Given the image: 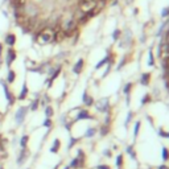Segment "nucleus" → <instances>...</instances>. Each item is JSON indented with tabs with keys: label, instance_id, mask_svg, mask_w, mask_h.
Listing matches in <instances>:
<instances>
[{
	"label": "nucleus",
	"instance_id": "obj_1",
	"mask_svg": "<svg viewBox=\"0 0 169 169\" xmlns=\"http://www.w3.org/2000/svg\"><path fill=\"white\" fill-rule=\"evenodd\" d=\"M54 40V29L53 28H44L40 32H36L35 35V41H37L41 45H46V44H50L53 42Z\"/></svg>",
	"mask_w": 169,
	"mask_h": 169
},
{
	"label": "nucleus",
	"instance_id": "obj_2",
	"mask_svg": "<svg viewBox=\"0 0 169 169\" xmlns=\"http://www.w3.org/2000/svg\"><path fill=\"white\" fill-rule=\"evenodd\" d=\"M28 111H29V107H28V106H20V107L16 110V112H15V123H16V126L17 127L21 126V124L24 123V120H25V118H27Z\"/></svg>",
	"mask_w": 169,
	"mask_h": 169
},
{
	"label": "nucleus",
	"instance_id": "obj_3",
	"mask_svg": "<svg viewBox=\"0 0 169 169\" xmlns=\"http://www.w3.org/2000/svg\"><path fill=\"white\" fill-rule=\"evenodd\" d=\"M0 84H1V87H3V90H4V95H5V99H7L8 107H12V106L15 104V102H16V96L12 94V91L9 90V87H8V83L5 81L0 79Z\"/></svg>",
	"mask_w": 169,
	"mask_h": 169
},
{
	"label": "nucleus",
	"instance_id": "obj_4",
	"mask_svg": "<svg viewBox=\"0 0 169 169\" xmlns=\"http://www.w3.org/2000/svg\"><path fill=\"white\" fill-rule=\"evenodd\" d=\"M17 58V53H16V50L13 48H8L5 50V56H4V64L7 66L8 69H11L12 64L15 62V60Z\"/></svg>",
	"mask_w": 169,
	"mask_h": 169
},
{
	"label": "nucleus",
	"instance_id": "obj_5",
	"mask_svg": "<svg viewBox=\"0 0 169 169\" xmlns=\"http://www.w3.org/2000/svg\"><path fill=\"white\" fill-rule=\"evenodd\" d=\"M96 4H98V0H81V1H79L81 12L82 13H88V12H91Z\"/></svg>",
	"mask_w": 169,
	"mask_h": 169
},
{
	"label": "nucleus",
	"instance_id": "obj_6",
	"mask_svg": "<svg viewBox=\"0 0 169 169\" xmlns=\"http://www.w3.org/2000/svg\"><path fill=\"white\" fill-rule=\"evenodd\" d=\"M29 149L28 148H21L19 152V155H17V157H16V164H17V166H21L24 164V162L28 160V157H29Z\"/></svg>",
	"mask_w": 169,
	"mask_h": 169
},
{
	"label": "nucleus",
	"instance_id": "obj_7",
	"mask_svg": "<svg viewBox=\"0 0 169 169\" xmlns=\"http://www.w3.org/2000/svg\"><path fill=\"white\" fill-rule=\"evenodd\" d=\"M4 44L8 46V48H13L16 44V35L15 33H7L4 36Z\"/></svg>",
	"mask_w": 169,
	"mask_h": 169
},
{
	"label": "nucleus",
	"instance_id": "obj_8",
	"mask_svg": "<svg viewBox=\"0 0 169 169\" xmlns=\"http://www.w3.org/2000/svg\"><path fill=\"white\" fill-rule=\"evenodd\" d=\"M108 99L107 98H103V99H100L98 103H96V108L99 110V111H103V112H107L108 110Z\"/></svg>",
	"mask_w": 169,
	"mask_h": 169
},
{
	"label": "nucleus",
	"instance_id": "obj_9",
	"mask_svg": "<svg viewBox=\"0 0 169 169\" xmlns=\"http://www.w3.org/2000/svg\"><path fill=\"white\" fill-rule=\"evenodd\" d=\"M28 92H29L28 84H27V82H24V83H23V88H21V92H20V95L17 96V99H19V100H24L28 96Z\"/></svg>",
	"mask_w": 169,
	"mask_h": 169
},
{
	"label": "nucleus",
	"instance_id": "obj_10",
	"mask_svg": "<svg viewBox=\"0 0 169 169\" xmlns=\"http://www.w3.org/2000/svg\"><path fill=\"white\" fill-rule=\"evenodd\" d=\"M15 79H16V73H15V70L13 69H8V71H7V83L8 84H12L13 82H15Z\"/></svg>",
	"mask_w": 169,
	"mask_h": 169
},
{
	"label": "nucleus",
	"instance_id": "obj_11",
	"mask_svg": "<svg viewBox=\"0 0 169 169\" xmlns=\"http://www.w3.org/2000/svg\"><path fill=\"white\" fill-rule=\"evenodd\" d=\"M83 64H84V61L83 60H78V62L74 65V67H73V71L75 74H79L82 71V69H83Z\"/></svg>",
	"mask_w": 169,
	"mask_h": 169
},
{
	"label": "nucleus",
	"instance_id": "obj_12",
	"mask_svg": "<svg viewBox=\"0 0 169 169\" xmlns=\"http://www.w3.org/2000/svg\"><path fill=\"white\" fill-rule=\"evenodd\" d=\"M28 141H29V135H23L20 139V148H28Z\"/></svg>",
	"mask_w": 169,
	"mask_h": 169
},
{
	"label": "nucleus",
	"instance_id": "obj_13",
	"mask_svg": "<svg viewBox=\"0 0 169 169\" xmlns=\"http://www.w3.org/2000/svg\"><path fill=\"white\" fill-rule=\"evenodd\" d=\"M60 148H61V141H60V139H56L53 143V145H52V148H50V152H52V153H57L58 151H60Z\"/></svg>",
	"mask_w": 169,
	"mask_h": 169
},
{
	"label": "nucleus",
	"instance_id": "obj_14",
	"mask_svg": "<svg viewBox=\"0 0 169 169\" xmlns=\"http://www.w3.org/2000/svg\"><path fill=\"white\" fill-rule=\"evenodd\" d=\"M82 99H83V103L86 104V106H92V104H94V99H92L86 91L83 92V98H82Z\"/></svg>",
	"mask_w": 169,
	"mask_h": 169
},
{
	"label": "nucleus",
	"instance_id": "obj_15",
	"mask_svg": "<svg viewBox=\"0 0 169 169\" xmlns=\"http://www.w3.org/2000/svg\"><path fill=\"white\" fill-rule=\"evenodd\" d=\"M88 118H91L90 116V112L87 110H81L79 114L77 115V120H81V119H88Z\"/></svg>",
	"mask_w": 169,
	"mask_h": 169
},
{
	"label": "nucleus",
	"instance_id": "obj_16",
	"mask_svg": "<svg viewBox=\"0 0 169 169\" xmlns=\"http://www.w3.org/2000/svg\"><path fill=\"white\" fill-rule=\"evenodd\" d=\"M39 107H40V99H33L32 103L29 104V110H31V111H37Z\"/></svg>",
	"mask_w": 169,
	"mask_h": 169
},
{
	"label": "nucleus",
	"instance_id": "obj_17",
	"mask_svg": "<svg viewBox=\"0 0 169 169\" xmlns=\"http://www.w3.org/2000/svg\"><path fill=\"white\" fill-rule=\"evenodd\" d=\"M149 79H151V74L149 73H144L141 75V78H140V82H141L143 84H148Z\"/></svg>",
	"mask_w": 169,
	"mask_h": 169
},
{
	"label": "nucleus",
	"instance_id": "obj_18",
	"mask_svg": "<svg viewBox=\"0 0 169 169\" xmlns=\"http://www.w3.org/2000/svg\"><path fill=\"white\" fill-rule=\"evenodd\" d=\"M53 114H54L53 107H52V106H46V107H45V116H46V118H50V119H52Z\"/></svg>",
	"mask_w": 169,
	"mask_h": 169
},
{
	"label": "nucleus",
	"instance_id": "obj_19",
	"mask_svg": "<svg viewBox=\"0 0 169 169\" xmlns=\"http://www.w3.org/2000/svg\"><path fill=\"white\" fill-rule=\"evenodd\" d=\"M127 153H128V155H130V156H131V157H132V159H134V160H135V159H136V153H135V149H134V145H128V147H127Z\"/></svg>",
	"mask_w": 169,
	"mask_h": 169
},
{
	"label": "nucleus",
	"instance_id": "obj_20",
	"mask_svg": "<svg viewBox=\"0 0 169 169\" xmlns=\"http://www.w3.org/2000/svg\"><path fill=\"white\" fill-rule=\"evenodd\" d=\"M95 134H96V128H88V130L86 131L84 136H86V138H92Z\"/></svg>",
	"mask_w": 169,
	"mask_h": 169
},
{
	"label": "nucleus",
	"instance_id": "obj_21",
	"mask_svg": "<svg viewBox=\"0 0 169 169\" xmlns=\"http://www.w3.org/2000/svg\"><path fill=\"white\" fill-rule=\"evenodd\" d=\"M162 160H164V161H168L169 160V149L165 148V147L162 148Z\"/></svg>",
	"mask_w": 169,
	"mask_h": 169
},
{
	"label": "nucleus",
	"instance_id": "obj_22",
	"mask_svg": "<svg viewBox=\"0 0 169 169\" xmlns=\"http://www.w3.org/2000/svg\"><path fill=\"white\" fill-rule=\"evenodd\" d=\"M42 126L45 127V128H52V126H53V122H52V119H50V118H46V119L44 120Z\"/></svg>",
	"mask_w": 169,
	"mask_h": 169
},
{
	"label": "nucleus",
	"instance_id": "obj_23",
	"mask_svg": "<svg viewBox=\"0 0 169 169\" xmlns=\"http://www.w3.org/2000/svg\"><path fill=\"white\" fill-rule=\"evenodd\" d=\"M116 166L118 168L123 166V155H118V157H116Z\"/></svg>",
	"mask_w": 169,
	"mask_h": 169
},
{
	"label": "nucleus",
	"instance_id": "obj_24",
	"mask_svg": "<svg viewBox=\"0 0 169 169\" xmlns=\"http://www.w3.org/2000/svg\"><path fill=\"white\" fill-rule=\"evenodd\" d=\"M139 131H140V122H136V123H135V130H134V138L135 139L138 138Z\"/></svg>",
	"mask_w": 169,
	"mask_h": 169
},
{
	"label": "nucleus",
	"instance_id": "obj_25",
	"mask_svg": "<svg viewBox=\"0 0 169 169\" xmlns=\"http://www.w3.org/2000/svg\"><path fill=\"white\" fill-rule=\"evenodd\" d=\"M108 134V126L107 124H103L102 128H100V136H106Z\"/></svg>",
	"mask_w": 169,
	"mask_h": 169
},
{
	"label": "nucleus",
	"instance_id": "obj_26",
	"mask_svg": "<svg viewBox=\"0 0 169 169\" xmlns=\"http://www.w3.org/2000/svg\"><path fill=\"white\" fill-rule=\"evenodd\" d=\"M77 141H78V139H75V138H70V143H69V147H67V148H69V149H71V148H73V147L75 145V144H77Z\"/></svg>",
	"mask_w": 169,
	"mask_h": 169
},
{
	"label": "nucleus",
	"instance_id": "obj_27",
	"mask_svg": "<svg viewBox=\"0 0 169 169\" xmlns=\"http://www.w3.org/2000/svg\"><path fill=\"white\" fill-rule=\"evenodd\" d=\"M159 135H160L161 138H168L169 139V132H165L162 128H160V130H159Z\"/></svg>",
	"mask_w": 169,
	"mask_h": 169
},
{
	"label": "nucleus",
	"instance_id": "obj_28",
	"mask_svg": "<svg viewBox=\"0 0 169 169\" xmlns=\"http://www.w3.org/2000/svg\"><path fill=\"white\" fill-rule=\"evenodd\" d=\"M131 87H132V83H127L126 86H124V94H127V95H128V94H130V91H131Z\"/></svg>",
	"mask_w": 169,
	"mask_h": 169
},
{
	"label": "nucleus",
	"instance_id": "obj_29",
	"mask_svg": "<svg viewBox=\"0 0 169 169\" xmlns=\"http://www.w3.org/2000/svg\"><path fill=\"white\" fill-rule=\"evenodd\" d=\"M149 65H151V66L155 65V57H153V53H152V50H149Z\"/></svg>",
	"mask_w": 169,
	"mask_h": 169
},
{
	"label": "nucleus",
	"instance_id": "obj_30",
	"mask_svg": "<svg viewBox=\"0 0 169 169\" xmlns=\"http://www.w3.org/2000/svg\"><path fill=\"white\" fill-rule=\"evenodd\" d=\"M148 100H151V95H149V94H147V95L143 98L141 104H143V106H144V104H147V102H148Z\"/></svg>",
	"mask_w": 169,
	"mask_h": 169
},
{
	"label": "nucleus",
	"instance_id": "obj_31",
	"mask_svg": "<svg viewBox=\"0 0 169 169\" xmlns=\"http://www.w3.org/2000/svg\"><path fill=\"white\" fill-rule=\"evenodd\" d=\"M119 36H120V31H119V29H115V32H114V35H112V37H114V40H115V41H116V40L119 39Z\"/></svg>",
	"mask_w": 169,
	"mask_h": 169
},
{
	"label": "nucleus",
	"instance_id": "obj_32",
	"mask_svg": "<svg viewBox=\"0 0 169 169\" xmlns=\"http://www.w3.org/2000/svg\"><path fill=\"white\" fill-rule=\"evenodd\" d=\"M132 116H134V114H132V112H128V116H127V119H126V126H128V123L132 120Z\"/></svg>",
	"mask_w": 169,
	"mask_h": 169
},
{
	"label": "nucleus",
	"instance_id": "obj_33",
	"mask_svg": "<svg viewBox=\"0 0 169 169\" xmlns=\"http://www.w3.org/2000/svg\"><path fill=\"white\" fill-rule=\"evenodd\" d=\"M103 156H104V157H111V151H110V149H104L103 151Z\"/></svg>",
	"mask_w": 169,
	"mask_h": 169
},
{
	"label": "nucleus",
	"instance_id": "obj_34",
	"mask_svg": "<svg viewBox=\"0 0 169 169\" xmlns=\"http://www.w3.org/2000/svg\"><path fill=\"white\" fill-rule=\"evenodd\" d=\"M96 169H111L108 165H104V164H102V165H98L96 166Z\"/></svg>",
	"mask_w": 169,
	"mask_h": 169
},
{
	"label": "nucleus",
	"instance_id": "obj_35",
	"mask_svg": "<svg viewBox=\"0 0 169 169\" xmlns=\"http://www.w3.org/2000/svg\"><path fill=\"white\" fill-rule=\"evenodd\" d=\"M124 64H126V57H124L123 60H122V62H120V65L118 66V69H119V70L122 69V67H123V66H124Z\"/></svg>",
	"mask_w": 169,
	"mask_h": 169
},
{
	"label": "nucleus",
	"instance_id": "obj_36",
	"mask_svg": "<svg viewBox=\"0 0 169 169\" xmlns=\"http://www.w3.org/2000/svg\"><path fill=\"white\" fill-rule=\"evenodd\" d=\"M1 56H3V44L0 42V64H1Z\"/></svg>",
	"mask_w": 169,
	"mask_h": 169
},
{
	"label": "nucleus",
	"instance_id": "obj_37",
	"mask_svg": "<svg viewBox=\"0 0 169 169\" xmlns=\"http://www.w3.org/2000/svg\"><path fill=\"white\" fill-rule=\"evenodd\" d=\"M169 15V8H166V9H164V12H162V16L165 17V16Z\"/></svg>",
	"mask_w": 169,
	"mask_h": 169
},
{
	"label": "nucleus",
	"instance_id": "obj_38",
	"mask_svg": "<svg viewBox=\"0 0 169 169\" xmlns=\"http://www.w3.org/2000/svg\"><path fill=\"white\" fill-rule=\"evenodd\" d=\"M157 169H169V166H168V165H165V164H162V165L157 166Z\"/></svg>",
	"mask_w": 169,
	"mask_h": 169
},
{
	"label": "nucleus",
	"instance_id": "obj_39",
	"mask_svg": "<svg viewBox=\"0 0 169 169\" xmlns=\"http://www.w3.org/2000/svg\"><path fill=\"white\" fill-rule=\"evenodd\" d=\"M1 119H3V114L0 112V122H1Z\"/></svg>",
	"mask_w": 169,
	"mask_h": 169
},
{
	"label": "nucleus",
	"instance_id": "obj_40",
	"mask_svg": "<svg viewBox=\"0 0 169 169\" xmlns=\"http://www.w3.org/2000/svg\"><path fill=\"white\" fill-rule=\"evenodd\" d=\"M64 169H70V166L67 165V166H65V168H64Z\"/></svg>",
	"mask_w": 169,
	"mask_h": 169
},
{
	"label": "nucleus",
	"instance_id": "obj_41",
	"mask_svg": "<svg viewBox=\"0 0 169 169\" xmlns=\"http://www.w3.org/2000/svg\"><path fill=\"white\" fill-rule=\"evenodd\" d=\"M58 166H60V165H57V166H54V168H53V169H58Z\"/></svg>",
	"mask_w": 169,
	"mask_h": 169
},
{
	"label": "nucleus",
	"instance_id": "obj_42",
	"mask_svg": "<svg viewBox=\"0 0 169 169\" xmlns=\"http://www.w3.org/2000/svg\"><path fill=\"white\" fill-rule=\"evenodd\" d=\"M0 169H4V166H3V165H0Z\"/></svg>",
	"mask_w": 169,
	"mask_h": 169
},
{
	"label": "nucleus",
	"instance_id": "obj_43",
	"mask_svg": "<svg viewBox=\"0 0 169 169\" xmlns=\"http://www.w3.org/2000/svg\"><path fill=\"white\" fill-rule=\"evenodd\" d=\"M28 169H31V168H28Z\"/></svg>",
	"mask_w": 169,
	"mask_h": 169
}]
</instances>
